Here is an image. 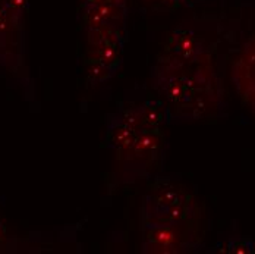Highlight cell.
Wrapping results in <instances>:
<instances>
[{
    "label": "cell",
    "mask_w": 255,
    "mask_h": 254,
    "mask_svg": "<svg viewBox=\"0 0 255 254\" xmlns=\"http://www.w3.org/2000/svg\"><path fill=\"white\" fill-rule=\"evenodd\" d=\"M195 200L169 181H158L142 209L145 253H180L194 246L198 218Z\"/></svg>",
    "instance_id": "6da1fadb"
},
{
    "label": "cell",
    "mask_w": 255,
    "mask_h": 254,
    "mask_svg": "<svg viewBox=\"0 0 255 254\" xmlns=\"http://www.w3.org/2000/svg\"><path fill=\"white\" fill-rule=\"evenodd\" d=\"M84 25H106L125 31L127 0H82Z\"/></svg>",
    "instance_id": "7a4b0ae2"
},
{
    "label": "cell",
    "mask_w": 255,
    "mask_h": 254,
    "mask_svg": "<svg viewBox=\"0 0 255 254\" xmlns=\"http://www.w3.org/2000/svg\"><path fill=\"white\" fill-rule=\"evenodd\" d=\"M229 252H232V253H254V244H253V241H250L247 238L232 240L229 244Z\"/></svg>",
    "instance_id": "3957f363"
},
{
    "label": "cell",
    "mask_w": 255,
    "mask_h": 254,
    "mask_svg": "<svg viewBox=\"0 0 255 254\" xmlns=\"http://www.w3.org/2000/svg\"><path fill=\"white\" fill-rule=\"evenodd\" d=\"M6 241H7V231H6V227L3 225V222L0 221V249L4 246Z\"/></svg>",
    "instance_id": "277c9868"
}]
</instances>
